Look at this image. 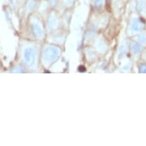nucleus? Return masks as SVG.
Here are the masks:
<instances>
[{"label":"nucleus","mask_w":146,"mask_h":146,"mask_svg":"<svg viewBox=\"0 0 146 146\" xmlns=\"http://www.w3.org/2000/svg\"><path fill=\"white\" fill-rule=\"evenodd\" d=\"M21 58L22 62L25 66L31 67L33 65L35 61V50L31 45H28L27 43L22 44L21 47Z\"/></svg>","instance_id":"nucleus-1"},{"label":"nucleus","mask_w":146,"mask_h":146,"mask_svg":"<svg viewBox=\"0 0 146 146\" xmlns=\"http://www.w3.org/2000/svg\"><path fill=\"white\" fill-rule=\"evenodd\" d=\"M132 50H133V52L137 54V53H139L140 51V45L138 44H134L133 45H132Z\"/></svg>","instance_id":"nucleus-4"},{"label":"nucleus","mask_w":146,"mask_h":146,"mask_svg":"<svg viewBox=\"0 0 146 146\" xmlns=\"http://www.w3.org/2000/svg\"><path fill=\"white\" fill-rule=\"evenodd\" d=\"M142 27V24L139 21H135L133 25H132V29L133 30H135V31H139L141 29Z\"/></svg>","instance_id":"nucleus-3"},{"label":"nucleus","mask_w":146,"mask_h":146,"mask_svg":"<svg viewBox=\"0 0 146 146\" xmlns=\"http://www.w3.org/2000/svg\"><path fill=\"white\" fill-rule=\"evenodd\" d=\"M139 41H141V43H145L146 42V36L145 35H139Z\"/></svg>","instance_id":"nucleus-5"},{"label":"nucleus","mask_w":146,"mask_h":146,"mask_svg":"<svg viewBox=\"0 0 146 146\" xmlns=\"http://www.w3.org/2000/svg\"><path fill=\"white\" fill-rule=\"evenodd\" d=\"M38 1H39V0H38Z\"/></svg>","instance_id":"nucleus-7"},{"label":"nucleus","mask_w":146,"mask_h":146,"mask_svg":"<svg viewBox=\"0 0 146 146\" xmlns=\"http://www.w3.org/2000/svg\"><path fill=\"white\" fill-rule=\"evenodd\" d=\"M140 71L141 73H146V65H141L140 67Z\"/></svg>","instance_id":"nucleus-6"},{"label":"nucleus","mask_w":146,"mask_h":146,"mask_svg":"<svg viewBox=\"0 0 146 146\" xmlns=\"http://www.w3.org/2000/svg\"><path fill=\"white\" fill-rule=\"evenodd\" d=\"M105 0H93V5L95 9H100L104 6Z\"/></svg>","instance_id":"nucleus-2"}]
</instances>
